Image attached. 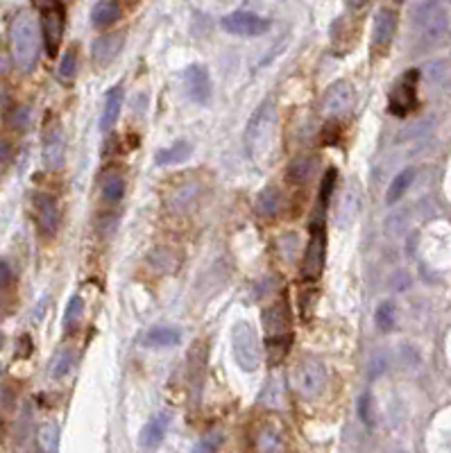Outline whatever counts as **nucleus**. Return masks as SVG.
I'll list each match as a JSON object with an SVG mask.
<instances>
[{
  "label": "nucleus",
  "instance_id": "f257e3e1",
  "mask_svg": "<svg viewBox=\"0 0 451 453\" xmlns=\"http://www.w3.org/2000/svg\"><path fill=\"white\" fill-rule=\"evenodd\" d=\"M10 41H12L14 64L19 66L23 73H30L39 60V32L30 14H19L12 21Z\"/></svg>",
  "mask_w": 451,
  "mask_h": 453
},
{
  "label": "nucleus",
  "instance_id": "f03ea898",
  "mask_svg": "<svg viewBox=\"0 0 451 453\" xmlns=\"http://www.w3.org/2000/svg\"><path fill=\"white\" fill-rule=\"evenodd\" d=\"M274 103L272 100H265V103L258 107V112L252 116V121L247 125L245 132V145L247 152L254 161H261L263 154H268V150L272 145L274 139Z\"/></svg>",
  "mask_w": 451,
  "mask_h": 453
},
{
  "label": "nucleus",
  "instance_id": "7ed1b4c3",
  "mask_svg": "<svg viewBox=\"0 0 451 453\" xmlns=\"http://www.w3.org/2000/svg\"><path fill=\"white\" fill-rule=\"evenodd\" d=\"M290 385L302 399H317L327 388V370L317 358L304 356L297 360V365L290 372Z\"/></svg>",
  "mask_w": 451,
  "mask_h": 453
},
{
  "label": "nucleus",
  "instance_id": "20e7f679",
  "mask_svg": "<svg viewBox=\"0 0 451 453\" xmlns=\"http://www.w3.org/2000/svg\"><path fill=\"white\" fill-rule=\"evenodd\" d=\"M233 340V358L243 372H256L261 365V342L249 322H236L231 331Z\"/></svg>",
  "mask_w": 451,
  "mask_h": 453
},
{
  "label": "nucleus",
  "instance_id": "39448f33",
  "mask_svg": "<svg viewBox=\"0 0 451 453\" xmlns=\"http://www.w3.org/2000/svg\"><path fill=\"white\" fill-rule=\"evenodd\" d=\"M311 238L306 242L304 258H302V276L306 281L320 279V274L327 263V231H324V222L315 220L311 224Z\"/></svg>",
  "mask_w": 451,
  "mask_h": 453
},
{
  "label": "nucleus",
  "instance_id": "423d86ee",
  "mask_svg": "<svg viewBox=\"0 0 451 453\" xmlns=\"http://www.w3.org/2000/svg\"><path fill=\"white\" fill-rule=\"evenodd\" d=\"M447 25H449V14L438 0H431V3L420 7V12H417V28H420L422 39L429 41V44H436V41L445 37Z\"/></svg>",
  "mask_w": 451,
  "mask_h": 453
},
{
  "label": "nucleus",
  "instance_id": "0eeeda50",
  "mask_svg": "<svg viewBox=\"0 0 451 453\" xmlns=\"http://www.w3.org/2000/svg\"><path fill=\"white\" fill-rule=\"evenodd\" d=\"M64 5L55 3L41 10V39H44L46 53L48 57H57V50L62 46V37H64Z\"/></svg>",
  "mask_w": 451,
  "mask_h": 453
},
{
  "label": "nucleus",
  "instance_id": "6e6552de",
  "mask_svg": "<svg viewBox=\"0 0 451 453\" xmlns=\"http://www.w3.org/2000/svg\"><path fill=\"white\" fill-rule=\"evenodd\" d=\"M354 107V87L347 80H336L322 96V112L329 118H342Z\"/></svg>",
  "mask_w": 451,
  "mask_h": 453
},
{
  "label": "nucleus",
  "instance_id": "1a4fd4ad",
  "mask_svg": "<svg viewBox=\"0 0 451 453\" xmlns=\"http://www.w3.org/2000/svg\"><path fill=\"white\" fill-rule=\"evenodd\" d=\"M206 360H209V342L204 338H197L186 354V381H188V390L193 399H197L200 392H202Z\"/></svg>",
  "mask_w": 451,
  "mask_h": 453
},
{
  "label": "nucleus",
  "instance_id": "9d476101",
  "mask_svg": "<svg viewBox=\"0 0 451 453\" xmlns=\"http://www.w3.org/2000/svg\"><path fill=\"white\" fill-rule=\"evenodd\" d=\"M417 80H420V73L417 71H408L402 82L392 89L390 100H388V112L395 116H408L417 107Z\"/></svg>",
  "mask_w": 451,
  "mask_h": 453
},
{
  "label": "nucleus",
  "instance_id": "9b49d317",
  "mask_svg": "<svg viewBox=\"0 0 451 453\" xmlns=\"http://www.w3.org/2000/svg\"><path fill=\"white\" fill-rule=\"evenodd\" d=\"M220 25L222 30H227L229 35L236 37H258L270 30V21L252 12H231L227 16H222Z\"/></svg>",
  "mask_w": 451,
  "mask_h": 453
},
{
  "label": "nucleus",
  "instance_id": "f8f14e48",
  "mask_svg": "<svg viewBox=\"0 0 451 453\" xmlns=\"http://www.w3.org/2000/svg\"><path fill=\"white\" fill-rule=\"evenodd\" d=\"M399 28V14L395 10H383L377 12L374 16V25H372V53L374 55H383L390 48L392 39L397 35Z\"/></svg>",
  "mask_w": 451,
  "mask_h": 453
},
{
  "label": "nucleus",
  "instance_id": "ddd939ff",
  "mask_svg": "<svg viewBox=\"0 0 451 453\" xmlns=\"http://www.w3.org/2000/svg\"><path fill=\"white\" fill-rule=\"evenodd\" d=\"M184 89H186V96L193 100V103L206 105L211 100L213 87H211V78H209L206 66L202 64H191L186 71H184Z\"/></svg>",
  "mask_w": 451,
  "mask_h": 453
},
{
  "label": "nucleus",
  "instance_id": "4468645a",
  "mask_svg": "<svg viewBox=\"0 0 451 453\" xmlns=\"http://www.w3.org/2000/svg\"><path fill=\"white\" fill-rule=\"evenodd\" d=\"M263 329L268 335L293 333V310H290L286 295H281L263 310Z\"/></svg>",
  "mask_w": 451,
  "mask_h": 453
},
{
  "label": "nucleus",
  "instance_id": "2eb2a0df",
  "mask_svg": "<svg viewBox=\"0 0 451 453\" xmlns=\"http://www.w3.org/2000/svg\"><path fill=\"white\" fill-rule=\"evenodd\" d=\"M35 213H37V229L44 238L55 236L57 226H60V208L57 199L48 193H37L35 195Z\"/></svg>",
  "mask_w": 451,
  "mask_h": 453
},
{
  "label": "nucleus",
  "instance_id": "dca6fc26",
  "mask_svg": "<svg viewBox=\"0 0 451 453\" xmlns=\"http://www.w3.org/2000/svg\"><path fill=\"white\" fill-rule=\"evenodd\" d=\"M44 163L48 170H60L64 166V136L60 125L48 127L44 134Z\"/></svg>",
  "mask_w": 451,
  "mask_h": 453
},
{
  "label": "nucleus",
  "instance_id": "f3484780",
  "mask_svg": "<svg viewBox=\"0 0 451 453\" xmlns=\"http://www.w3.org/2000/svg\"><path fill=\"white\" fill-rule=\"evenodd\" d=\"M168 424H170V413H154L152 417L148 419V424L141 429V435H139V444L141 449H154L159 442L163 440L166 431H168Z\"/></svg>",
  "mask_w": 451,
  "mask_h": 453
},
{
  "label": "nucleus",
  "instance_id": "a211bd4d",
  "mask_svg": "<svg viewBox=\"0 0 451 453\" xmlns=\"http://www.w3.org/2000/svg\"><path fill=\"white\" fill-rule=\"evenodd\" d=\"M123 41H125V32H112V35L98 37V39L94 41V46H91L94 60H96L100 66L112 64L116 57H118V53H121Z\"/></svg>",
  "mask_w": 451,
  "mask_h": 453
},
{
  "label": "nucleus",
  "instance_id": "6ab92c4d",
  "mask_svg": "<svg viewBox=\"0 0 451 453\" xmlns=\"http://www.w3.org/2000/svg\"><path fill=\"white\" fill-rule=\"evenodd\" d=\"M254 447L258 451H281L283 449V433L274 419L263 422L261 426H258Z\"/></svg>",
  "mask_w": 451,
  "mask_h": 453
},
{
  "label": "nucleus",
  "instance_id": "aec40b11",
  "mask_svg": "<svg viewBox=\"0 0 451 453\" xmlns=\"http://www.w3.org/2000/svg\"><path fill=\"white\" fill-rule=\"evenodd\" d=\"M315 157L311 154H302V157H295L293 161L288 163L286 168V179L288 184H295V186H302L308 179L313 177L315 172Z\"/></svg>",
  "mask_w": 451,
  "mask_h": 453
},
{
  "label": "nucleus",
  "instance_id": "412c9836",
  "mask_svg": "<svg viewBox=\"0 0 451 453\" xmlns=\"http://www.w3.org/2000/svg\"><path fill=\"white\" fill-rule=\"evenodd\" d=\"M182 340V335L177 329H170V326H154L143 335V347L148 349H168V347H177Z\"/></svg>",
  "mask_w": 451,
  "mask_h": 453
},
{
  "label": "nucleus",
  "instance_id": "4be33fe9",
  "mask_svg": "<svg viewBox=\"0 0 451 453\" xmlns=\"http://www.w3.org/2000/svg\"><path fill=\"white\" fill-rule=\"evenodd\" d=\"M121 19V5L116 0H100L91 12V23L96 30H107Z\"/></svg>",
  "mask_w": 451,
  "mask_h": 453
},
{
  "label": "nucleus",
  "instance_id": "5701e85b",
  "mask_svg": "<svg viewBox=\"0 0 451 453\" xmlns=\"http://www.w3.org/2000/svg\"><path fill=\"white\" fill-rule=\"evenodd\" d=\"M254 208H256L258 215L265 217V220H270V217L277 215L279 208H281V193H279V188L265 186V188L256 195Z\"/></svg>",
  "mask_w": 451,
  "mask_h": 453
},
{
  "label": "nucleus",
  "instance_id": "b1692460",
  "mask_svg": "<svg viewBox=\"0 0 451 453\" xmlns=\"http://www.w3.org/2000/svg\"><path fill=\"white\" fill-rule=\"evenodd\" d=\"M123 109V89L121 87H114L109 94H107L105 100V109H103V118H100V127L105 132H109L116 121H118V114Z\"/></svg>",
  "mask_w": 451,
  "mask_h": 453
},
{
  "label": "nucleus",
  "instance_id": "393cba45",
  "mask_svg": "<svg viewBox=\"0 0 451 453\" xmlns=\"http://www.w3.org/2000/svg\"><path fill=\"white\" fill-rule=\"evenodd\" d=\"M290 347H293V333L268 335V340H265V351H268L270 365H279L281 360L288 356Z\"/></svg>",
  "mask_w": 451,
  "mask_h": 453
},
{
  "label": "nucleus",
  "instance_id": "a878e982",
  "mask_svg": "<svg viewBox=\"0 0 451 453\" xmlns=\"http://www.w3.org/2000/svg\"><path fill=\"white\" fill-rule=\"evenodd\" d=\"M191 154H193V148H191V145L186 143V141H179V143H175V145H170V148L161 150V152H157L154 163H157V166L184 163Z\"/></svg>",
  "mask_w": 451,
  "mask_h": 453
},
{
  "label": "nucleus",
  "instance_id": "bb28decb",
  "mask_svg": "<svg viewBox=\"0 0 451 453\" xmlns=\"http://www.w3.org/2000/svg\"><path fill=\"white\" fill-rule=\"evenodd\" d=\"M413 179H415V170H413V168H406V170L399 172L397 177L390 181V186H388V193H386V204H397L399 199H402V197L406 195V190L411 188Z\"/></svg>",
  "mask_w": 451,
  "mask_h": 453
},
{
  "label": "nucleus",
  "instance_id": "cd10ccee",
  "mask_svg": "<svg viewBox=\"0 0 451 453\" xmlns=\"http://www.w3.org/2000/svg\"><path fill=\"white\" fill-rule=\"evenodd\" d=\"M125 195V177L121 172H107L105 179H103V199L107 204H116L121 202Z\"/></svg>",
  "mask_w": 451,
  "mask_h": 453
},
{
  "label": "nucleus",
  "instance_id": "c85d7f7f",
  "mask_svg": "<svg viewBox=\"0 0 451 453\" xmlns=\"http://www.w3.org/2000/svg\"><path fill=\"white\" fill-rule=\"evenodd\" d=\"M30 121H32L30 107H25V105L10 107L5 114V127L12 132H25L30 127Z\"/></svg>",
  "mask_w": 451,
  "mask_h": 453
},
{
  "label": "nucleus",
  "instance_id": "c756f323",
  "mask_svg": "<svg viewBox=\"0 0 451 453\" xmlns=\"http://www.w3.org/2000/svg\"><path fill=\"white\" fill-rule=\"evenodd\" d=\"M75 75H78V48L71 46L66 53L62 55L60 69H57V78L62 84H73Z\"/></svg>",
  "mask_w": 451,
  "mask_h": 453
},
{
  "label": "nucleus",
  "instance_id": "7c9ffc66",
  "mask_svg": "<svg viewBox=\"0 0 451 453\" xmlns=\"http://www.w3.org/2000/svg\"><path fill=\"white\" fill-rule=\"evenodd\" d=\"M73 363H75V351H73L71 347L60 349V351L55 354L53 363H50V376H53V379H57V381L64 379V376L71 372Z\"/></svg>",
  "mask_w": 451,
  "mask_h": 453
},
{
  "label": "nucleus",
  "instance_id": "2f4dec72",
  "mask_svg": "<svg viewBox=\"0 0 451 453\" xmlns=\"http://www.w3.org/2000/svg\"><path fill=\"white\" fill-rule=\"evenodd\" d=\"M150 263H152L159 272H173L179 263L177 251L170 247H157L152 254H150Z\"/></svg>",
  "mask_w": 451,
  "mask_h": 453
},
{
  "label": "nucleus",
  "instance_id": "473e14b6",
  "mask_svg": "<svg viewBox=\"0 0 451 453\" xmlns=\"http://www.w3.org/2000/svg\"><path fill=\"white\" fill-rule=\"evenodd\" d=\"M82 310H85V301H82L80 295H73L71 301H69V306H66V313H64V329H66V333H73L75 326L80 324Z\"/></svg>",
  "mask_w": 451,
  "mask_h": 453
},
{
  "label": "nucleus",
  "instance_id": "72a5a7b5",
  "mask_svg": "<svg viewBox=\"0 0 451 453\" xmlns=\"http://www.w3.org/2000/svg\"><path fill=\"white\" fill-rule=\"evenodd\" d=\"M336 181H338V170H336V168H329V170L324 172V177H322L320 193H317V202H320V208H324L329 204V197H331L333 188H336Z\"/></svg>",
  "mask_w": 451,
  "mask_h": 453
},
{
  "label": "nucleus",
  "instance_id": "f704fd0d",
  "mask_svg": "<svg viewBox=\"0 0 451 453\" xmlns=\"http://www.w3.org/2000/svg\"><path fill=\"white\" fill-rule=\"evenodd\" d=\"M39 442L44 451H57L60 447V429H57V424L48 422L39 429Z\"/></svg>",
  "mask_w": 451,
  "mask_h": 453
},
{
  "label": "nucleus",
  "instance_id": "c9c22d12",
  "mask_svg": "<svg viewBox=\"0 0 451 453\" xmlns=\"http://www.w3.org/2000/svg\"><path fill=\"white\" fill-rule=\"evenodd\" d=\"M374 320H377V326L381 331H392V326H395V304H392V301L379 304Z\"/></svg>",
  "mask_w": 451,
  "mask_h": 453
},
{
  "label": "nucleus",
  "instance_id": "e433bc0d",
  "mask_svg": "<svg viewBox=\"0 0 451 453\" xmlns=\"http://www.w3.org/2000/svg\"><path fill=\"white\" fill-rule=\"evenodd\" d=\"M358 417H361V422L367 424V426H374V399L370 392H365L361 399H358Z\"/></svg>",
  "mask_w": 451,
  "mask_h": 453
},
{
  "label": "nucleus",
  "instance_id": "4c0bfd02",
  "mask_svg": "<svg viewBox=\"0 0 451 453\" xmlns=\"http://www.w3.org/2000/svg\"><path fill=\"white\" fill-rule=\"evenodd\" d=\"M340 134H342V130L338 125V118H329V123L324 125V132H322V143L324 145H336Z\"/></svg>",
  "mask_w": 451,
  "mask_h": 453
},
{
  "label": "nucleus",
  "instance_id": "58836bf2",
  "mask_svg": "<svg viewBox=\"0 0 451 453\" xmlns=\"http://www.w3.org/2000/svg\"><path fill=\"white\" fill-rule=\"evenodd\" d=\"M222 444V433H209L206 438H202V442L195 444V451H215Z\"/></svg>",
  "mask_w": 451,
  "mask_h": 453
},
{
  "label": "nucleus",
  "instance_id": "ea45409f",
  "mask_svg": "<svg viewBox=\"0 0 451 453\" xmlns=\"http://www.w3.org/2000/svg\"><path fill=\"white\" fill-rule=\"evenodd\" d=\"M12 281H14V272H12V267L7 265L5 261H0V290L10 288V286H12Z\"/></svg>",
  "mask_w": 451,
  "mask_h": 453
},
{
  "label": "nucleus",
  "instance_id": "a19ab883",
  "mask_svg": "<svg viewBox=\"0 0 451 453\" xmlns=\"http://www.w3.org/2000/svg\"><path fill=\"white\" fill-rule=\"evenodd\" d=\"M12 62H14V57L7 53V50L0 48V78L12 71Z\"/></svg>",
  "mask_w": 451,
  "mask_h": 453
},
{
  "label": "nucleus",
  "instance_id": "79ce46f5",
  "mask_svg": "<svg viewBox=\"0 0 451 453\" xmlns=\"http://www.w3.org/2000/svg\"><path fill=\"white\" fill-rule=\"evenodd\" d=\"M12 152H14L12 141H7V139L0 136V163L10 161V159H12Z\"/></svg>",
  "mask_w": 451,
  "mask_h": 453
},
{
  "label": "nucleus",
  "instance_id": "37998d69",
  "mask_svg": "<svg viewBox=\"0 0 451 453\" xmlns=\"http://www.w3.org/2000/svg\"><path fill=\"white\" fill-rule=\"evenodd\" d=\"M30 354H32V340H30V335H23V338L19 340V349H16V356L28 358Z\"/></svg>",
  "mask_w": 451,
  "mask_h": 453
},
{
  "label": "nucleus",
  "instance_id": "c03bdc74",
  "mask_svg": "<svg viewBox=\"0 0 451 453\" xmlns=\"http://www.w3.org/2000/svg\"><path fill=\"white\" fill-rule=\"evenodd\" d=\"M10 107H12V94H10V89L0 84V112H7Z\"/></svg>",
  "mask_w": 451,
  "mask_h": 453
},
{
  "label": "nucleus",
  "instance_id": "a18cd8bd",
  "mask_svg": "<svg viewBox=\"0 0 451 453\" xmlns=\"http://www.w3.org/2000/svg\"><path fill=\"white\" fill-rule=\"evenodd\" d=\"M370 3H372V0H347V7H349V10H365Z\"/></svg>",
  "mask_w": 451,
  "mask_h": 453
},
{
  "label": "nucleus",
  "instance_id": "49530a36",
  "mask_svg": "<svg viewBox=\"0 0 451 453\" xmlns=\"http://www.w3.org/2000/svg\"><path fill=\"white\" fill-rule=\"evenodd\" d=\"M57 0H32V5L37 7V10H46V7H50V5H55Z\"/></svg>",
  "mask_w": 451,
  "mask_h": 453
},
{
  "label": "nucleus",
  "instance_id": "de8ad7c7",
  "mask_svg": "<svg viewBox=\"0 0 451 453\" xmlns=\"http://www.w3.org/2000/svg\"><path fill=\"white\" fill-rule=\"evenodd\" d=\"M3 340H5V338H3V333H0V347H3Z\"/></svg>",
  "mask_w": 451,
  "mask_h": 453
},
{
  "label": "nucleus",
  "instance_id": "09e8293b",
  "mask_svg": "<svg viewBox=\"0 0 451 453\" xmlns=\"http://www.w3.org/2000/svg\"><path fill=\"white\" fill-rule=\"evenodd\" d=\"M60 3H62V5H66V3H69V0H60Z\"/></svg>",
  "mask_w": 451,
  "mask_h": 453
},
{
  "label": "nucleus",
  "instance_id": "8fccbe9b",
  "mask_svg": "<svg viewBox=\"0 0 451 453\" xmlns=\"http://www.w3.org/2000/svg\"><path fill=\"white\" fill-rule=\"evenodd\" d=\"M392 3H402V0H392Z\"/></svg>",
  "mask_w": 451,
  "mask_h": 453
}]
</instances>
